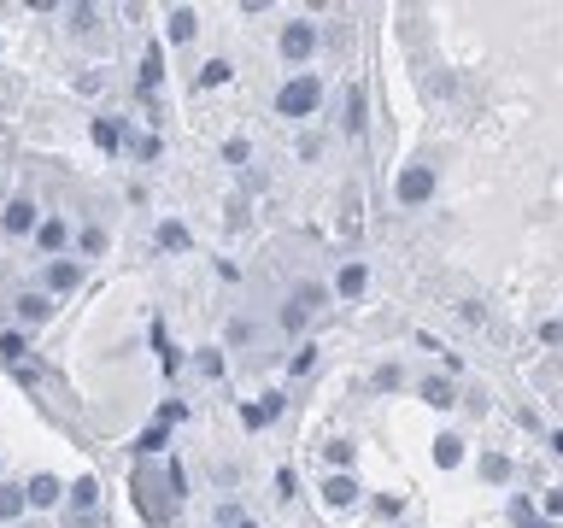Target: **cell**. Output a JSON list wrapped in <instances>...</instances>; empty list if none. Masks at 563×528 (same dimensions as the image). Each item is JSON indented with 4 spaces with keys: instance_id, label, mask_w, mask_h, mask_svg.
I'll list each match as a JSON object with an SVG mask.
<instances>
[{
    "instance_id": "33",
    "label": "cell",
    "mask_w": 563,
    "mask_h": 528,
    "mask_svg": "<svg viewBox=\"0 0 563 528\" xmlns=\"http://www.w3.org/2000/svg\"><path fill=\"white\" fill-rule=\"evenodd\" d=\"M552 452H558V458H563V429H558V435H552Z\"/></svg>"
},
{
    "instance_id": "5",
    "label": "cell",
    "mask_w": 563,
    "mask_h": 528,
    "mask_svg": "<svg viewBox=\"0 0 563 528\" xmlns=\"http://www.w3.org/2000/svg\"><path fill=\"white\" fill-rule=\"evenodd\" d=\"M434 194V171L429 165H405L399 171V206H422Z\"/></svg>"
},
{
    "instance_id": "34",
    "label": "cell",
    "mask_w": 563,
    "mask_h": 528,
    "mask_svg": "<svg viewBox=\"0 0 563 528\" xmlns=\"http://www.w3.org/2000/svg\"><path fill=\"white\" fill-rule=\"evenodd\" d=\"M235 528H258V523H247V517H241V523H235Z\"/></svg>"
},
{
    "instance_id": "31",
    "label": "cell",
    "mask_w": 563,
    "mask_h": 528,
    "mask_svg": "<svg viewBox=\"0 0 563 528\" xmlns=\"http://www.w3.org/2000/svg\"><path fill=\"white\" fill-rule=\"evenodd\" d=\"M294 487H299V475H294V470H277V494L294 499Z\"/></svg>"
},
{
    "instance_id": "2",
    "label": "cell",
    "mask_w": 563,
    "mask_h": 528,
    "mask_svg": "<svg viewBox=\"0 0 563 528\" xmlns=\"http://www.w3.org/2000/svg\"><path fill=\"white\" fill-rule=\"evenodd\" d=\"M311 47H317V24H306V18L282 24V35H277V54L287 59V65H299V59H311Z\"/></svg>"
},
{
    "instance_id": "23",
    "label": "cell",
    "mask_w": 563,
    "mask_h": 528,
    "mask_svg": "<svg viewBox=\"0 0 563 528\" xmlns=\"http://www.w3.org/2000/svg\"><path fill=\"white\" fill-rule=\"evenodd\" d=\"M481 475H487V482H510V458H505V452H487V458H481Z\"/></svg>"
},
{
    "instance_id": "24",
    "label": "cell",
    "mask_w": 563,
    "mask_h": 528,
    "mask_svg": "<svg viewBox=\"0 0 563 528\" xmlns=\"http://www.w3.org/2000/svg\"><path fill=\"white\" fill-rule=\"evenodd\" d=\"M346 130H364V88L346 94Z\"/></svg>"
},
{
    "instance_id": "1",
    "label": "cell",
    "mask_w": 563,
    "mask_h": 528,
    "mask_svg": "<svg viewBox=\"0 0 563 528\" xmlns=\"http://www.w3.org/2000/svg\"><path fill=\"white\" fill-rule=\"evenodd\" d=\"M317 106H323V83L311 77V71H294V77L277 88V112H282V118H311Z\"/></svg>"
},
{
    "instance_id": "10",
    "label": "cell",
    "mask_w": 563,
    "mask_h": 528,
    "mask_svg": "<svg viewBox=\"0 0 563 528\" xmlns=\"http://www.w3.org/2000/svg\"><path fill=\"white\" fill-rule=\"evenodd\" d=\"M65 499H71V511H77V517L89 523V517H94V505H100V482H94V475H77V482L65 487Z\"/></svg>"
},
{
    "instance_id": "15",
    "label": "cell",
    "mask_w": 563,
    "mask_h": 528,
    "mask_svg": "<svg viewBox=\"0 0 563 528\" xmlns=\"http://www.w3.org/2000/svg\"><path fill=\"white\" fill-rule=\"evenodd\" d=\"M188 241H194V235H188V223H177V218L159 223V253H188Z\"/></svg>"
},
{
    "instance_id": "17",
    "label": "cell",
    "mask_w": 563,
    "mask_h": 528,
    "mask_svg": "<svg viewBox=\"0 0 563 528\" xmlns=\"http://www.w3.org/2000/svg\"><path fill=\"white\" fill-rule=\"evenodd\" d=\"M417 394H422V399H429V406H434V411H446V406H458V399H452V382H446V376H422V387H417Z\"/></svg>"
},
{
    "instance_id": "27",
    "label": "cell",
    "mask_w": 563,
    "mask_h": 528,
    "mask_svg": "<svg viewBox=\"0 0 563 528\" xmlns=\"http://www.w3.org/2000/svg\"><path fill=\"white\" fill-rule=\"evenodd\" d=\"M199 376H223V352H218V347L199 352Z\"/></svg>"
},
{
    "instance_id": "8",
    "label": "cell",
    "mask_w": 563,
    "mask_h": 528,
    "mask_svg": "<svg viewBox=\"0 0 563 528\" xmlns=\"http://www.w3.org/2000/svg\"><path fill=\"white\" fill-rule=\"evenodd\" d=\"M24 494H30V511H53L59 499H65V482H59V475H30V482H24Z\"/></svg>"
},
{
    "instance_id": "28",
    "label": "cell",
    "mask_w": 563,
    "mask_h": 528,
    "mask_svg": "<svg viewBox=\"0 0 563 528\" xmlns=\"http://www.w3.org/2000/svg\"><path fill=\"white\" fill-rule=\"evenodd\" d=\"M229 77H235V71L223 65V59H211V65H206V77H199V83H206V88H218V83H229Z\"/></svg>"
},
{
    "instance_id": "32",
    "label": "cell",
    "mask_w": 563,
    "mask_h": 528,
    "mask_svg": "<svg viewBox=\"0 0 563 528\" xmlns=\"http://www.w3.org/2000/svg\"><path fill=\"white\" fill-rule=\"evenodd\" d=\"M546 517H563V487H558V494H546Z\"/></svg>"
},
{
    "instance_id": "20",
    "label": "cell",
    "mask_w": 563,
    "mask_h": 528,
    "mask_svg": "<svg viewBox=\"0 0 563 528\" xmlns=\"http://www.w3.org/2000/svg\"><path fill=\"white\" fill-rule=\"evenodd\" d=\"M135 452H141V458L165 452V423H153V429H141V435H135Z\"/></svg>"
},
{
    "instance_id": "30",
    "label": "cell",
    "mask_w": 563,
    "mask_h": 528,
    "mask_svg": "<svg viewBox=\"0 0 563 528\" xmlns=\"http://www.w3.org/2000/svg\"><path fill=\"white\" fill-rule=\"evenodd\" d=\"M71 30L89 35V30H94V12H89V6H71Z\"/></svg>"
},
{
    "instance_id": "7",
    "label": "cell",
    "mask_w": 563,
    "mask_h": 528,
    "mask_svg": "<svg viewBox=\"0 0 563 528\" xmlns=\"http://www.w3.org/2000/svg\"><path fill=\"white\" fill-rule=\"evenodd\" d=\"M71 288H83V264L77 259H53L42 276V294H71Z\"/></svg>"
},
{
    "instance_id": "26",
    "label": "cell",
    "mask_w": 563,
    "mask_h": 528,
    "mask_svg": "<svg viewBox=\"0 0 563 528\" xmlns=\"http://www.w3.org/2000/svg\"><path fill=\"white\" fill-rule=\"evenodd\" d=\"M247 153H253V147H247L241 135H229V142H223V159H229V165H247Z\"/></svg>"
},
{
    "instance_id": "3",
    "label": "cell",
    "mask_w": 563,
    "mask_h": 528,
    "mask_svg": "<svg viewBox=\"0 0 563 528\" xmlns=\"http://www.w3.org/2000/svg\"><path fill=\"white\" fill-rule=\"evenodd\" d=\"M0 230H6V235H35V230H42V206H35L30 194L6 200V211H0Z\"/></svg>"
},
{
    "instance_id": "22",
    "label": "cell",
    "mask_w": 563,
    "mask_h": 528,
    "mask_svg": "<svg viewBox=\"0 0 563 528\" xmlns=\"http://www.w3.org/2000/svg\"><path fill=\"white\" fill-rule=\"evenodd\" d=\"M24 352H30V341H24L18 329H6V335H0V358H6V364H24Z\"/></svg>"
},
{
    "instance_id": "19",
    "label": "cell",
    "mask_w": 563,
    "mask_h": 528,
    "mask_svg": "<svg viewBox=\"0 0 563 528\" xmlns=\"http://www.w3.org/2000/svg\"><path fill=\"white\" fill-rule=\"evenodd\" d=\"M165 83V54L159 47H147V59H141V88H159Z\"/></svg>"
},
{
    "instance_id": "13",
    "label": "cell",
    "mask_w": 563,
    "mask_h": 528,
    "mask_svg": "<svg viewBox=\"0 0 563 528\" xmlns=\"http://www.w3.org/2000/svg\"><path fill=\"white\" fill-rule=\"evenodd\" d=\"M24 511H30V494L18 482H0V523H18Z\"/></svg>"
},
{
    "instance_id": "12",
    "label": "cell",
    "mask_w": 563,
    "mask_h": 528,
    "mask_svg": "<svg viewBox=\"0 0 563 528\" xmlns=\"http://www.w3.org/2000/svg\"><path fill=\"white\" fill-rule=\"evenodd\" d=\"M353 499H358V482H353V475H329V482H323V505H335V511H341V505H353Z\"/></svg>"
},
{
    "instance_id": "18",
    "label": "cell",
    "mask_w": 563,
    "mask_h": 528,
    "mask_svg": "<svg viewBox=\"0 0 563 528\" xmlns=\"http://www.w3.org/2000/svg\"><path fill=\"white\" fill-rule=\"evenodd\" d=\"M434 464H441V470H458V464H464V440L441 435V440H434Z\"/></svg>"
},
{
    "instance_id": "6",
    "label": "cell",
    "mask_w": 563,
    "mask_h": 528,
    "mask_svg": "<svg viewBox=\"0 0 563 528\" xmlns=\"http://www.w3.org/2000/svg\"><path fill=\"white\" fill-rule=\"evenodd\" d=\"M30 241H35V247H42V253H47V259H59V253H65V247H71V241H77V235H71V223H65V218H53V211H47V218H42V230H35V235H30Z\"/></svg>"
},
{
    "instance_id": "25",
    "label": "cell",
    "mask_w": 563,
    "mask_h": 528,
    "mask_svg": "<svg viewBox=\"0 0 563 528\" xmlns=\"http://www.w3.org/2000/svg\"><path fill=\"white\" fill-rule=\"evenodd\" d=\"M323 464H353V440H329V446H323Z\"/></svg>"
},
{
    "instance_id": "11",
    "label": "cell",
    "mask_w": 563,
    "mask_h": 528,
    "mask_svg": "<svg viewBox=\"0 0 563 528\" xmlns=\"http://www.w3.org/2000/svg\"><path fill=\"white\" fill-rule=\"evenodd\" d=\"M165 35H170V42H194V35H199V12L194 6H170Z\"/></svg>"
},
{
    "instance_id": "14",
    "label": "cell",
    "mask_w": 563,
    "mask_h": 528,
    "mask_svg": "<svg viewBox=\"0 0 563 528\" xmlns=\"http://www.w3.org/2000/svg\"><path fill=\"white\" fill-rule=\"evenodd\" d=\"M364 288H370V270H364V264H341V276H335V294H341V299H358Z\"/></svg>"
},
{
    "instance_id": "29",
    "label": "cell",
    "mask_w": 563,
    "mask_h": 528,
    "mask_svg": "<svg viewBox=\"0 0 563 528\" xmlns=\"http://www.w3.org/2000/svg\"><path fill=\"white\" fill-rule=\"evenodd\" d=\"M540 341H546V347H563V318H546V323H540Z\"/></svg>"
},
{
    "instance_id": "21",
    "label": "cell",
    "mask_w": 563,
    "mask_h": 528,
    "mask_svg": "<svg viewBox=\"0 0 563 528\" xmlns=\"http://www.w3.org/2000/svg\"><path fill=\"white\" fill-rule=\"evenodd\" d=\"M89 135H94L100 153H112V147H118V123H112V118H94V123H89Z\"/></svg>"
},
{
    "instance_id": "16",
    "label": "cell",
    "mask_w": 563,
    "mask_h": 528,
    "mask_svg": "<svg viewBox=\"0 0 563 528\" xmlns=\"http://www.w3.org/2000/svg\"><path fill=\"white\" fill-rule=\"evenodd\" d=\"M106 247H112V235L100 230V223H83V230H77V253H83V259H100Z\"/></svg>"
},
{
    "instance_id": "9",
    "label": "cell",
    "mask_w": 563,
    "mask_h": 528,
    "mask_svg": "<svg viewBox=\"0 0 563 528\" xmlns=\"http://www.w3.org/2000/svg\"><path fill=\"white\" fill-rule=\"evenodd\" d=\"M12 311H18L24 323H47V318H53V294H42V288H24V294L12 299Z\"/></svg>"
},
{
    "instance_id": "4",
    "label": "cell",
    "mask_w": 563,
    "mask_h": 528,
    "mask_svg": "<svg viewBox=\"0 0 563 528\" xmlns=\"http://www.w3.org/2000/svg\"><path fill=\"white\" fill-rule=\"evenodd\" d=\"M323 306V288L317 282H306V288H294V299L282 306V329H306L311 323V311Z\"/></svg>"
}]
</instances>
